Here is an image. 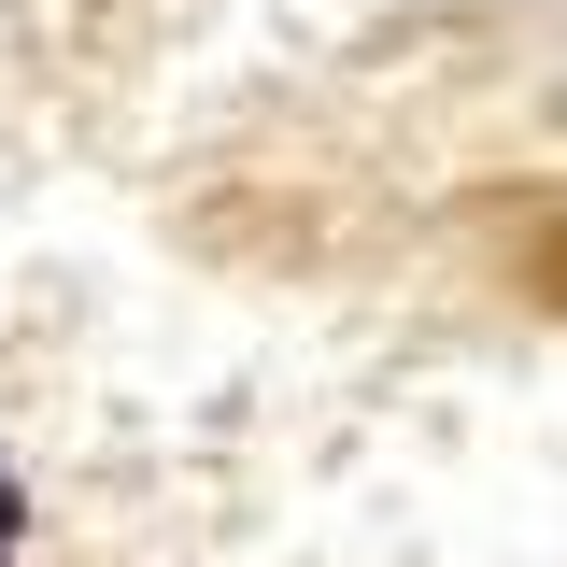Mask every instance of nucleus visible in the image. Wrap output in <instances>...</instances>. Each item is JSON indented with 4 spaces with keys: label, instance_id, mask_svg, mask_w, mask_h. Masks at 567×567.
<instances>
[{
    "label": "nucleus",
    "instance_id": "1",
    "mask_svg": "<svg viewBox=\"0 0 567 567\" xmlns=\"http://www.w3.org/2000/svg\"><path fill=\"white\" fill-rule=\"evenodd\" d=\"M0 554H14V483H0Z\"/></svg>",
    "mask_w": 567,
    "mask_h": 567
}]
</instances>
